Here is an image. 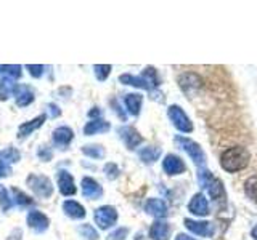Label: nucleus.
I'll use <instances>...</instances> for the list:
<instances>
[{"label":"nucleus","instance_id":"1","mask_svg":"<svg viewBox=\"0 0 257 240\" xmlns=\"http://www.w3.org/2000/svg\"><path fill=\"white\" fill-rule=\"evenodd\" d=\"M249 158H251V156H249V152L244 148L235 146L227 149L220 156V165L225 172L236 173L239 170H244L249 165Z\"/></svg>","mask_w":257,"mask_h":240},{"label":"nucleus","instance_id":"2","mask_svg":"<svg viewBox=\"0 0 257 240\" xmlns=\"http://www.w3.org/2000/svg\"><path fill=\"white\" fill-rule=\"evenodd\" d=\"M198 181H199V186L207 190V194L211 196L212 198H220L225 196V189H223V184L220 180H217L215 176L206 170V168H201L199 173H198Z\"/></svg>","mask_w":257,"mask_h":240},{"label":"nucleus","instance_id":"3","mask_svg":"<svg viewBox=\"0 0 257 240\" xmlns=\"http://www.w3.org/2000/svg\"><path fill=\"white\" fill-rule=\"evenodd\" d=\"M175 142L179 144V146L187 152L190 156V158L195 162L198 166H203L206 164V154L203 148L199 146L198 142H195L193 140H188V138H183V136H177L175 138Z\"/></svg>","mask_w":257,"mask_h":240},{"label":"nucleus","instance_id":"4","mask_svg":"<svg viewBox=\"0 0 257 240\" xmlns=\"http://www.w3.org/2000/svg\"><path fill=\"white\" fill-rule=\"evenodd\" d=\"M28 186L39 197L48 198L53 194L52 181L48 180L47 176H42V174H29L28 176Z\"/></svg>","mask_w":257,"mask_h":240},{"label":"nucleus","instance_id":"5","mask_svg":"<svg viewBox=\"0 0 257 240\" xmlns=\"http://www.w3.org/2000/svg\"><path fill=\"white\" fill-rule=\"evenodd\" d=\"M167 116L169 118H171V122L174 124V126L177 128V130H180L183 133H190L193 132V124L191 120L188 118V116L185 114V110L180 108V106H171L167 110Z\"/></svg>","mask_w":257,"mask_h":240},{"label":"nucleus","instance_id":"6","mask_svg":"<svg viewBox=\"0 0 257 240\" xmlns=\"http://www.w3.org/2000/svg\"><path fill=\"white\" fill-rule=\"evenodd\" d=\"M95 222L98 224L100 229H108L111 228L112 224H116L117 221V212L114 206H109V205H104V206H100L95 210Z\"/></svg>","mask_w":257,"mask_h":240},{"label":"nucleus","instance_id":"7","mask_svg":"<svg viewBox=\"0 0 257 240\" xmlns=\"http://www.w3.org/2000/svg\"><path fill=\"white\" fill-rule=\"evenodd\" d=\"M185 228L191 230L193 234H198L201 237H209L214 234V226L207 221H195V220H185Z\"/></svg>","mask_w":257,"mask_h":240},{"label":"nucleus","instance_id":"8","mask_svg":"<svg viewBox=\"0 0 257 240\" xmlns=\"http://www.w3.org/2000/svg\"><path fill=\"white\" fill-rule=\"evenodd\" d=\"M117 133H119L120 138H122V141L125 142V146L128 149H135L143 141L140 133L137 132L135 128H132V126H120L119 130H117Z\"/></svg>","mask_w":257,"mask_h":240},{"label":"nucleus","instance_id":"9","mask_svg":"<svg viewBox=\"0 0 257 240\" xmlns=\"http://www.w3.org/2000/svg\"><path fill=\"white\" fill-rule=\"evenodd\" d=\"M145 212L148 214L155 216V218H166L169 213V208L164 200L161 198H148L145 204Z\"/></svg>","mask_w":257,"mask_h":240},{"label":"nucleus","instance_id":"10","mask_svg":"<svg viewBox=\"0 0 257 240\" xmlns=\"http://www.w3.org/2000/svg\"><path fill=\"white\" fill-rule=\"evenodd\" d=\"M56 182H58L60 192L63 196H74L76 194L74 180H72V176L68 172H64V170L58 172V174H56Z\"/></svg>","mask_w":257,"mask_h":240},{"label":"nucleus","instance_id":"11","mask_svg":"<svg viewBox=\"0 0 257 240\" xmlns=\"http://www.w3.org/2000/svg\"><path fill=\"white\" fill-rule=\"evenodd\" d=\"M26 221H28V226L31 228V229H34L37 234H40V232H45L47 229H48V218L44 214V213H40V212H37V210H34V212H31L29 214H28V218H26Z\"/></svg>","mask_w":257,"mask_h":240},{"label":"nucleus","instance_id":"12","mask_svg":"<svg viewBox=\"0 0 257 240\" xmlns=\"http://www.w3.org/2000/svg\"><path fill=\"white\" fill-rule=\"evenodd\" d=\"M163 168H164V172L167 174L174 176V174H180V173L185 172V164H183V160L180 157H177L174 154H169L163 160Z\"/></svg>","mask_w":257,"mask_h":240},{"label":"nucleus","instance_id":"13","mask_svg":"<svg viewBox=\"0 0 257 240\" xmlns=\"http://www.w3.org/2000/svg\"><path fill=\"white\" fill-rule=\"evenodd\" d=\"M13 93H15V101L20 108H26L34 101V92L28 85H16Z\"/></svg>","mask_w":257,"mask_h":240},{"label":"nucleus","instance_id":"14","mask_svg":"<svg viewBox=\"0 0 257 240\" xmlns=\"http://www.w3.org/2000/svg\"><path fill=\"white\" fill-rule=\"evenodd\" d=\"M188 210L196 216H207L209 214V204L203 194H195L188 205Z\"/></svg>","mask_w":257,"mask_h":240},{"label":"nucleus","instance_id":"15","mask_svg":"<svg viewBox=\"0 0 257 240\" xmlns=\"http://www.w3.org/2000/svg\"><path fill=\"white\" fill-rule=\"evenodd\" d=\"M74 138V133L69 126H58L56 130L53 132V142L58 146L60 149H64L68 144L72 141Z\"/></svg>","mask_w":257,"mask_h":240},{"label":"nucleus","instance_id":"16","mask_svg":"<svg viewBox=\"0 0 257 240\" xmlns=\"http://www.w3.org/2000/svg\"><path fill=\"white\" fill-rule=\"evenodd\" d=\"M82 194L87 198L95 200V198L101 197L103 189H101V186L93 178H84L82 180Z\"/></svg>","mask_w":257,"mask_h":240},{"label":"nucleus","instance_id":"17","mask_svg":"<svg viewBox=\"0 0 257 240\" xmlns=\"http://www.w3.org/2000/svg\"><path fill=\"white\" fill-rule=\"evenodd\" d=\"M150 237L151 240H169V237H171V226L166 221L153 222L150 229Z\"/></svg>","mask_w":257,"mask_h":240},{"label":"nucleus","instance_id":"18","mask_svg":"<svg viewBox=\"0 0 257 240\" xmlns=\"http://www.w3.org/2000/svg\"><path fill=\"white\" fill-rule=\"evenodd\" d=\"M45 118H47V116L45 114H42V116H39V117H36L34 120H31V122H26V124H23L20 128H18V136L23 140V138H28L29 134H32L34 133L37 128H40L44 125V122H45Z\"/></svg>","mask_w":257,"mask_h":240},{"label":"nucleus","instance_id":"19","mask_svg":"<svg viewBox=\"0 0 257 240\" xmlns=\"http://www.w3.org/2000/svg\"><path fill=\"white\" fill-rule=\"evenodd\" d=\"M63 210L72 220H82V218H85V208L80 204L74 202V200H66V202L63 204Z\"/></svg>","mask_w":257,"mask_h":240},{"label":"nucleus","instance_id":"20","mask_svg":"<svg viewBox=\"0 0 257 240\" xmlns=\"http://www.w3.org/2000/svg\"><path fill=\"white\" fill-rule=\"evenodd\" d=\"M125 102V108L128 110V114L132 116H139L140 114V109H142V102H143V96L139 93H131L127 94L124 98Z\"/></svg>","mask_w":257,"mask_h":240},{"label":"nucleus","instance_id":"21","mask_svg":"<svg viewBox=\"0 0 257 240\" xmlns=\"http://www.w3.org/2000/svg\"><path fill=\"white\" fill-rule=\"evenodd\" d=\"M109 128H111V125L108 122H104V120H101V118H96V120H92V122H88L84 126V133L87 136H92L96 133H106Z\"/></svg>","mask_w":257,"mask_h":240},{"label":"nucleus","instance_id":"22","mask_svg":"<svg viewBox=\"0 0 257 240\" xmlns=\"http://www.w3.org/2000/svg\"><path fill=\"white\" fill-rule=\"evenodd\" d=\"M120 80V84H124V85H132V86H137V88H143V90H151L150 85L145 82V78L140 76V77H135L132 74H122L119 77Z\"/></svg>","mask_w":257,"mask_h":240},{"label":"nucleus","instance_id":"23","mask_svg":"<svg viewBox=\"0 0 257 240\" xmlns=\"http://www.w3.org/2000/svg\"><path fill=\"white\" fill-rule=\"evenodd\" d=\"M139 156L145 164H155L161 156V149L155 146H148V148H143L139 152Z\"/></svg>","mask_w":257,"mask_h":240},{"label":"nucleus","instance_id":"24","mask_svg":"<svg viewBox=\"0 0 257 240\" xmlns=\"http://www.w3.org/2000/svg\"><path fill=\"white\" fill-rule=\"evenodd\" d=\"M0 77H5L8 80L21 77V66L18 64H0Z\"/></svg>","mask_w":257,"mask_h":240},{"label":"nucleus","instance_id":"25","mask_svg":"<svg viewBox=\"0 0 257 240\" xmlns=\"http://www.w3.org/2000/svg\"><path fill=\"white\" fill-rule=\"evenodd\" d=\"M20 157H21L20 150L15 149V148H7V149H4L2 152H0V160H4L5 164H15V162H18Z\"/></svg>","mask_w":257,"mask_h":240},{"label":"nucleus","instance_id":"26","mask_svg":"<svg viewBox=\"0 0 257 240\" xmlns=\"http://www.w3.org/2000/svg\"><path fill=\"white\" fill-rule=\"evenodd\" d=\"M142 77L145 78V82H147V84L150 85L151 90L159 85V77H158V72H156L155 68H147V69L143 70Z\"/></svg>","mask_w":257,"mask_h":240},{"label":"nucleus","instance_id":"27","mask_svg":"<svg viewBox=\"0 0 257 240\" xmlns=\"http://www.w3.org/2000/svg\"><path fill=\"white\" fill-rule=\"evenodd\" d=\"M82 152L92 158H103L104 157V149L100 146V144H87V146L82 148Z\"/></svg>","mask_w":257,"mask_h":240},{"label":"nucleus","instance_id":"28","mask_svg":"<svg viewBox=\"0 0 257 240\" xmlns=\"http://www.w3.org/2000/svg\"><path fill=\"white\" fill-rule=\"evenodd\" d=\"M244 192L249 198L254 200V202L257 204V174L251 176V178L244 182Z\"/></svg>","mask_w":257,"mask_h":240},{"label":"nucleus","instance_id":"29","mask_svg":"<svg viewBox=\"0 0 257 240\" xmlns=\"http://www.w3.org/2000/svg\"><path fill=\"white\" fill-rule=\"evenodd\" d=\"M15 86L16 84H13V80H8V78H4L0 80V101H5L10 93L15 92Z\"/></svg>","mask_w":257,"mask_h":240},{"label":"nucleus","instance_id":"30","mask_svg":"<svg viewBox=\"0 0 257 240\" xmlns=\"http://www.w3.org/2000/svg\"><path fill=\"white\" fill-rule=\"evenodd\" d=\"M12 194H13V197H15V204H16V205H20V206H29V205L32 204V200H31L26 194H23V192H21L20 189L13 188V189H12Z\"/></svg>","mask_w":257,"mask_h":240},{"label":"nucleus","instance_id":"31","mask_svg":"<svg viewBox=\"0 0 257 240\" xmlns=\"http://www.w3.org/2000/svg\"><path fill=\"white\" fill-rule=\"evenodd\" d=\"M79 232L82 234L85 240H98V232H96L90 224H82L79 229Z\"/></svg>","mask_w":257,"mask_h":240},{"label":"nucleus","instance_id":"32","mask_svg":"<svg viewBox=\"0 0 257 240\" xmlns=\"http://www.w3.org/2000/svg\"><path fill=\"white\" fill-rule=\"evenodd\" d=\"M93 70H95V76L98 80H106V77L109 76L111 72V66L109 64H96V66H93Z\"/></svg>","mask_w":257,"mask_h":240},{"label":"nucleus","instance_id":"33","mask_svg":"<svg viewBox=\"0 0 257 240\" xmlns=\"http://www.w3.org/2000/svg\"><path fill=\"white\" fill-rule=\"evenodd\" d=\"M0 206H2L4 212H8L12 206V198L8 196V190L0 184Z\"/></svg>","mask_w":257,"mask_h":240},{"label":"nucleus","instance_id":"34","mask_svg":"<svg viewBox=\"0 0 257 240\" xmlns=\"http://www.w3.org/2000/svg\"><path fill=\"white\" fill-rule=\"evenodd\" d=\"M104 173H106L108 180H116L119 176V168L116 164H106L104 165Z\"/></svg>","mask_w":257,"mask_h":240},{"label":"nucleus","instance_id":"35","mask_svg":"<svg viewBox=\"0 0 257 240\" xmlns=\"http://www.w3.org/2000/svg\"><path fill=\"white\" fill-rule=\"evenodd\" d=\"M128 234V229L127 228H119L114 232H111L108 236V240H124Z\"/></svg>","mask_w":257,"mask_h":240},{"label":"nucleus","instance_id":"36","mask_svg":"<svg viewBox=\"0 0 257 240\" xmlns=\"http://www.w3.org/2000/svg\"><path fill=\"white\" fill-rule=\"evenodd\" d=\"M28 70H29V74L32 76V77H42V74H44V66H40V64H28Z\"/></svg>","mask_w":257,"mask_h":240},{"label":"nucleus","instance_id":"37","mask_svg":"<svg viewBox=\"0 0 257 240\" xmlns=\"http://www.w3.org/2000/svg\"><path fill=\"white\" fill-rule=\"evenodd\" d=\"M37 156L44 160V162H48V160H52V150L48 149L47 146H44V148H40L39 149V152H37Z\"/></svg>","mask_w":257,"mask_h":240},{"label":"nucleus","instance_id":"38","mask_svg":"<svg viewBox=\"0 0 257 240\" xmlns=\"http://www.w3.org/2000/svg\"><path fill=\"white\" fill-rule=\"evenodd\" d=\"M12 173V168L8 164H5L4 160H0V178H4V176H8Z\"/></svg>","mask_w":257,"mask_h":240},{"label":"nucleus","instance_id":"39","mask_svg":"<svg viewBox=\"0 0 257 240\" xmlns=\"http://www.w3.org/2000/svg\"><path fill=\"white\" fill-rule=\"evenodd\" d=\"M48 109H50V117H58L61 114L58 106H55V104H48Z\"/></svg>","mask_w":257,"mask_h":240},{"label":"nucleus","instance_id":"40","mask_svg":"<svg viewBox=\"0 0 257 240\" xmlns=\"http://www.w3.org/2000/svg\"><path fill=\"white\" fill-rule=\"evenodd\" d=\"M175 240H195V238H191V237H188L187 234H179L175 237Z\"/></svg>","mask_w":257,"mask_h":240},{"label":"nucleus","instance_id":"41","mask_svg":"<svg viewBox=\"0 0 257 240\" xmlns=\"http://www.w3.org/2000/svg\"><path fill=\"white\" fill-rule=\"evenodd\" d=\"M88 116H90V117H95V116H100V110H96V109H93V110H90V112H88Z\"/></svg>","mask_w":257,"mask_h":240},{"label":"nucleus","instance_id":"42","mask_svg":"<svg viewBox=\"0 0 257 240\" xmlns=\"http://www.w3.org/2000/svg\"><path fill=\"white\" fill-rule=\"evenodd\" d=\"M252 237H254V238L257 240V226H255V228L252 229Z\"/></svg>","mask_w":257,"mask_h":240}]
</instances>
